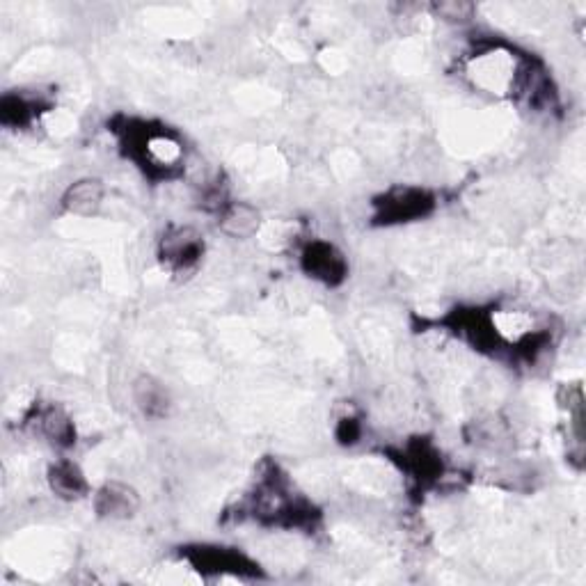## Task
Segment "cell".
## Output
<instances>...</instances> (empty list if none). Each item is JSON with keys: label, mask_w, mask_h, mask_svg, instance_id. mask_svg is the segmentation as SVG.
<instances>
[{"label": "cell", "mask_w": 586, "mask_h": 586, "mask_svg": "<svg viewBox=\"0 0 586 586\" xmlns=\"http://www.w3.org/2000/svg\"><path fill=\"white\" fill-rule=\"evenodd\" d=\"M126 140L136 161L152 174H170L184 163V147L165 131H152L142 126L140 131H126Z\"/></svg>", "instance_id": "6da1fadb"}, {"label": "cell", "mask_w": 586, "mask_h": 586, "mask_svg": "<svg viewBox=\"0 0 586 586\" xmlns=\"http://www.w3.org/2000/svg\"><path fill=\"white\" fill-rule=\"evenodd\" d=\"M435 207L431 193L422 188H392L376 202V220L383 225L410 223V220L424 218Z\"/></svg>", "instance_id": "7a4b0ae2"}, {"label": "cell", "mask_w": 586, "mask_h": 586, "mask_svg": "<svg viewBox=\"0 0 586 586\" xmlns=\"http://www.w3.org/2000/svg\"><path fill=\"white\" fill-rule=\"evenodd\" d=\"M204 252L202 236L190 227L170 229L161 239V259L172 271H188L200 261Z\"/></svg>", "instance_id": "3957f363"}, {"label": "cell", "mask_w": 586, "mask_h": 586, "mask_svg": "<svg viewBox=\"0 0 586 586\" xmlns=\"http://www.w3.org/2000/svg\"><path fill=\"white\" fill-rule=\"evenodd\" d=\"M305 273L328 287H335L346 277V259L335 245L326 241H312L303 252Z\"/></svg>", "instance_id": "277c9868"}, {"label": "cell", "mask_w": 586, "mask_h": 586, "mask_svg": "<svg viewBox=\"0 0 586 586\" xmlns=\"http://www.w3.org/2000/svg\"><path fill=\"white\" fill-rule=\"evenodd\" d=\"M94 506H97V513L110 520H126L131 516H136L138 506H140V497L136 490L126 483L120 481H110L104 488L97 493V500H94Z\"/></svg>", "instance_id": "5b68a950"}, {"label": "cell", "mask_w": 586, "mask_h": 586, "mask_svg": "<svg viewBox=\"0 0 586 586\" xmlns=\"http://www.w3.org/2000/svg\"><path fill=\"white\" fill-rule=\"evenodd\" d=\"M188 559L193 561V566L200 573H236L243 575L255 566L248 559L241 557L239 552L227 550V548H200L188 554Z\"/></svg>", "instance_id": "8992f818"}, {"label": "cell", "mask_w": 586, "mask_h": 586, "mask_svg": "<svg viewBox=\"0 0 586 586\" xmlns=\"http://www.w3.org/2000/svg\"><path fill=\"white\" fill-rule=\"evenodd\" d=\"M104 184L99 179H81L62 197V207L76 216H92L97 213L101 202H104Z\"/></svg>", "instance_id": "52a82bcc"}, {"label": "cell", "mask_w": 586, "mask_h": 586, "mask_svg": "<svg viewBox=\"0 0 586 586\" xmlns=\"http://www.w3.org/2000/svg\"><path fill=\"white\" fill-rule=\"evenodd\" d=\"M133 399H136L138 408L147 417H163L170 408V397L165 392V387L149 376L136 380V385H133Z\"/></svg>", "instance_id": "ba28073f"}, {"label": "cell", "mask_w": 586, "mask_h": 586, "mask_svg": "<svg viewBox=\"0 0 586 586\" xmlns=\"http://www.w3.org/2000/svg\"><path fill=\"white\" fill-rule=\"evenodd\" d=\"M49 483H51L53 493L65 497V500H78V497H81L87 490V483H85V477L81 474V470H78V467L69 461H62V463L51 467Z\"/></svg>", "instance_id": "9c48e42d"}, {"label": "cell", "mask_w": 586, "mask_h": 586, "mask_svg": "<svg viewBox=\"0 0 586 586\" xmlns=\"http://www.w3.org/2000/svg\"><path fill=\"white\" fill-rule=\"evenodd\" d=\"M220 227L225 229L229 236H250L259 227V213L248 207V204H227L220 213Z\"/></svg>", "instance_id": "30bf717a"}, {"label": "cell", "mask_w": 586, "mask_h": 586, "mask_svg": "<svg viewBox=\"0 0 586 586\" xmlns=\"http://www.w3.org/2000/svg\"><path fill=\"white\" fill-rule=\"evenodd\" d=\"M39 424H42V431L49 435L53 442L58 445H71V438H74V426H71L69 419L60 413V410L51 408L49 413L39 417Z\"/></svg>", "instance_id": "8fae6325"}, {"label": "cell", "mask_w": 586, "mask_h": 586, "mask_svg": "<svg viewBox=\"0 0 586 586\" xmlns=\"http://www.w3.org/2000/svg\"><path fill=\"white\" fill-rule=\"evenodd\" d=\"M442 19H451V21H465L472 17L474 7L470 3H442L435 7Z\"/></svg>", "instance_id": "7c38bea8"}]
</instances>
